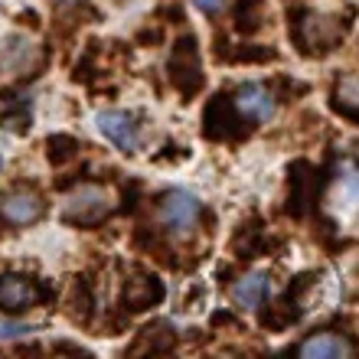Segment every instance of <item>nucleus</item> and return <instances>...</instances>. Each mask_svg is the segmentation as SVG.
Here are the masks:
<instances>
[{
	"mask_svg": "<svg viewBox=\"0 0 359 359\" xmlns=\"http://www.w3.org/2000/svg\"><path fill=\"white\" fill-rule=\"evenodd\" d=\"M111 209H114L111 189L95 187V183H86V187L72 189V193L62 199V219L76 222V226H98L102 219L111 216Z\"/></svg>",
	"mask_w": 359,
	"mask_h": 359,
	"instance_id": "obj_1",
	"label": "nucleus"
},
{
	"mask_svg": "<svg viewBox=\"0 0 359 359\" xmlns=\"http://www.w3.org/2000/svg\"><path fill=\"white\" fill-rule=\"evenodd\" d=\"M157 216H161V222L170 229V232L187 236V232L196 229L199 219H203V206H199L196 196H189L187 189H170V193H163L161 206H157Z\"/></svg>",
	"mask_w": 359,
	"mask_h": 359,
	"instance_id": "obj_2",
	"label": "nucleus"
},
{
	"mask_svg": "<svg viewBox=\"0 0 359 359\" xmlns=\"http://www.w3.org/2000/svg\"><path fill=\"white\" fill-rule=\"evenodd\" d=\"M346 23L337 17H323V13H304L297 20V39L307 53H323V49H333V43L343 36Z\"/></svg>",
	"mask_w": 359,
	"mask_h": 359,
	"instance_id": "obj_3",
	"label": "nucleus"
},
{
	"mask_svg": "<svg viewBox=\"0 0 359 359\" xmlns=\"http://www.w3.org/2000/svg\"><path fill=\"white\" fill-rule=\"evenodd\" d=\"M46 297V291L39 287V281L23 278V274H0V311H27L33 304Z\"/></svg>",
	"mask_w": 359,
	"mask_h": 359,
	"instance_id": "obj_4",
	"label": "nucleus"
},
{
	"mask_svg": "<svg viewBox=\"0 0 359 359\" xmlns=\"http://www.w3.org/2000/svg\"><path fill=\"white\" fill-rule=\"evenodd\" d=\"M170 79L183 95L199 92V86H203V72H199L196 43H193V36H187V39H180L177 43V53H173V59H170Z\"/></svg>",
	"mask_w": 359,
	"mask_h": 359,
	"instance_id": "obj_5",
	"label": "nucleus"
},
{
	"mask_svg": "<svg viewBox=\"0 0 359 359\" xmlns=\"http://www.w3.org/2000/svg\"><path fill=\"white\" fill-rule=\"evenodd\" d=\"M43 196H39L36 189H13L7 196H0V219L10 222V226H29V222H36L43 216Z\"/></svg>",
	"mask_w": 359,
	"mask_h": 359,
	"instance_id": "obj_6",
	"label": "nucleus"
},
{
	"mask_svg": "<svg viewBox=\"0 0 359 359\" xmlns=\"http://www.w3.org/2000/svg\"><path fill=\"white\" fill-rule=\"evenodd\" d=\"M294 353L304 359H346V356H356V343L346 340L343 333L320 330V333H311L307 340L297 343Z\"/></svg>",
	"mask_w": 359,
	"mask_h": 359,
	"instance_id": "obj_7",
	"label": "nucleus"
},
{
	"mask_svg": "<svg viewBox=\"0 0 359 359\" xmlns=\"http://www.w3.org/2000/svg\"><path fill=\"white\" fill-rule=\"evenodd\" d=\"M43 46L33 43L27 36H10L7 46H4V66L13 72V76H33L43 69Z\"/></svg>",
	"mask_w": 359,
	"mask_h": 359,
	"instance_id": "obj_8",
	"label": "nucleus"
},
{
	"mask_svg": "<svg viewBox=\"0 0 359 359\" xmlns=\"http://www.w3.org/2000/svg\"><path fill=\"white\" fill-rule=\"evenodd\" d=\"M236 111L248 121H271L274 118V95L268 92L265 86H258V82H245V86L236 92Z\"/></svg>",
	"mask_w": 359,
	"mask_h": 359,
	"instance_id": "obj_9",
	"label": "nucleus"
},
{
	"mask_svg": "<svg viewBox=\"0 0 359 359\" xmlns=\"http://www.w3.org/2000/svg\"><path fill=\"white\" fill-rule=\"evenodd\" d=\"M98 128L108 141L124 154H134L137 151V121L134 114L128 111H102L98 114Z\"/></svg>",
	"mask_w": 359,
	"mask_h": 359,
	"instance_id": "obj_10",
	"label": "nucleus"
},
{
	"mask_svg": "<svg viewBox=\"0 0 359 359\" xmlns=\"http://www.w3.org/2000/svg\"><path fill=\"white\" fill-rule=\"evenodd\" d=\"M268 294H271V281H268V274H258V271L245 274L242 281L232 284V301H236L242 311H255Z\"/></svg>",
	"mask_w": 359,
	"mask_h": 359,
	"instance_id": "obj_11",
	"label": "nucleus"
},
{
	"mask_svg": "<svg viewBox=\"0 0 359 359\" xmlns=\"http://www.w3.org/2000/svg\"><path fill=\"white\" fill-rule=\"evenodd\" d=\"M163 297V287L154 278H131L128 281V291H124V304L131 307V311H144V307H151L154 301H161Z\"/></svg>",
	"mask_w": 359,
	"mask_h": 359,
	"instance_id": "obj_12",
	"label": "nucleus"
},
{
	"mask_svg": "<svg viewBox=\"0 0 359 359\" xmlns=\"http://www.w3.org/2000/svg\"><path fill=\"white\" fill-rule=\"evenodd\" d=\"M333 104L346 114H359V79L346 76L337 82V92H333Z\"/></svg>",
	"mask_w": 359,
	"mask_h": 359,
	"instance_id": "obj_13",
	"label": "nucleus"
},
{
	"mask_svg": "<svg viewBox=\"0 0 359 359\" xmlns=\"http://www.w3.org/2000/svg\"><path fill=\"white\" fill-rule=\"evenodd\" d=\"M49 147H53V151H49V157H53V161H66V157H72V154H76V141H72V137H53V141H49Z\"/></svg>",
	"mask_w": 359,
	"mask_h": 359,
	"instance_id": "obj_14",
	"label": "nucleus"
},
{
	"mask_svg": "<svg viewBox=\"0 0 359 359\" xmlns=\"http://www.w3.org/2000/svg\"><path fill=\"white\" fill-rule=\"evenodd\" d=\"M203 13H209V17H216V13H222L226 10V0H193Z\"/></svg>",
	"mask_w": 359,
	"mask_h": 359,
	"instance_id": "obj_15",
	"label": "nucleus"
},
{
	"mask_svg": "<svg viewBox=\"0 0 359 359\" xmlns=\"http://www.w3.org/2000/svg\"><path fill=\"white\" fill-rule=\"evenodd\" d=\"M27 333V327H13V323H0V337H20Z\"/></svg>",
	"mask_w": 359,
	"mask_h": 359,
	"instance_id": "obj_16",
	"label": "nucleus"
}]
</instances>
